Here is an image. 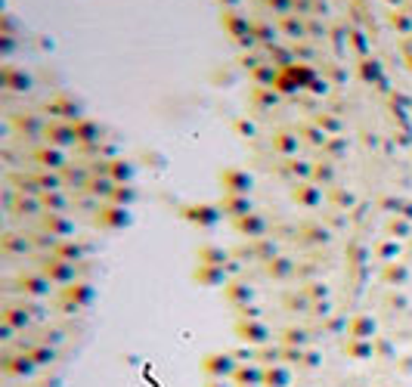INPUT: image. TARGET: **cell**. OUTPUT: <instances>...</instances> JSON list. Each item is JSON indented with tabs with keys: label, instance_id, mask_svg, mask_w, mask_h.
I'll return each instance as SVG.
<instances>
[{
	"label": "cell",
	"instance_id": "3957f363",
	"mask_svg": "<svg viewBox=\"0 0 412 387\" xmlns=\"http://www.w3.org/2000/svg\"><path fill=\"white\" fill-rule=\"evenodd\" d=\"M294 10H298L301 15H313V13H325V4L323 0H294Z\"/></svg>",
	"mask_w": 412,
	"mask_h": 387
},
{
	"label": "cell",
	"instance_id": "ba28073f",
	"mask_svg": "<svg viewBox=\"0 0 412 387\" xmlns=\"http://www.w3.org/2000/svg\"><path fill=\"white\" fill-rule=\"evenodd\" d=\"M217 4H223V6H236L239 0H217Z\"/></svg>",
	"mask_w": 412,
	"mask_h": 387
},
{
	"label": "cell",
	"instance_id": "8992f818",
	"mask_svg": "<svg viewBox=\"0 0 412 387\" xmlns=\"http://www.w3.org/2000/svg\"><path fill=\"white\" fill-rule=\"evenodd\" d=\"M254 31H258L261 37H267L270 34V25H267V22H254Z\"/></svg>",
	"mask_w": 412,
	"mask_h": 387
},
{
	"label": "cell",
	"instance_id": "5b68a950",
	"mask_svg": "<svg viewBox=\"0 0 412 387\" xmlns=\"http://www.w3.org/2000/svg\"><path fill=\"white\" fill-rule=\"evenodd\" d=\"M391 25H394V28H400V31H406V28L412 25V15L400 6V10H394V13H391Z\"/></svg>",
	"mask_w": 412,
	"mask_h": 387
},
{
	"label": "cell",
	"instance_id": "52a82bcc",
	"mask_svg": "<svg viewBox=\"0 0 412 387\" xmlns=\"http://www.w3.org/2000/svg\"><path fill=\"white\" fill-rule=\"evenodd\" d=\"M387 4H391V6H394V10H400V6H403V4H406V0H387Z\"/></svg>",
	"mask_w": 412,
	"mask_h": 387
},
{
	"label": "cell",
	"instance_id": "277c9868",
	"mask_svg": "<svg viewBox=\"0 0 412 387\" xmlns=\"http://www.w3.org/2000/svg\"><path fill=\"white\" fill-rule=\"evenodd\" d=\"M263 6H270L276 15H289L294 10V0H263Z\"/></svg>",
	"mask_w": 412,
	"mask_h": 387
},
{
	"label": "cell",
	"instance_id": "6da1fadb",
	"mask_svg": "<svg viewBox=\"0 0 412 387\" xmlns=\"http://www.w3.org/2000/svg\"><path fill=\"white\" fill-rule=\"evenodd\" d=\"M223 25H227V31L230 34H236V37H242V34H248L251 31V25H248V19H242L239 13H223Z\"/></svg>",
	"mask_w": 412,
	"mask_h": 387
},
{
	"label": "cell",
	"instance_id": "7a4b0ae2",
	"mask_svg": "<svg viewBox=\"0 0 412 387\" xmlns=\"http://www.w3.org/2000/svg\"><path fill=\"white\" fill-rule=\"evenodd\" d=\"M279 28L285 31V34H304V22L298 19V15H282V19H279Z\"/></svg>",
	"mask_w": 412,
	"mask_h": 387
}]
</instances>
